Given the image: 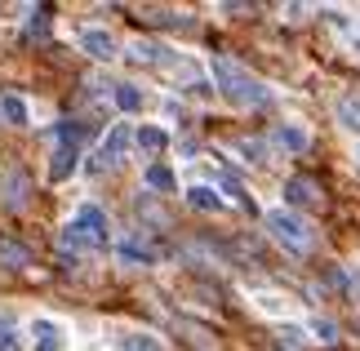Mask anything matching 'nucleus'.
I'll use <instances>...</instances> for the list:
<instances>
[{
	"label": "nucleus",
	"mask_w": 360,
	"mask_h": 351,
	"mask_svg": "<svg viewBox=\"0 0 360 351\" xmlns=\"http://www.w3.org/2000/svg\"><path fill=\"white\" fill-rule=\"evenodd\" d=\"M27 32H32L36 40H45V36H49V13H45V9H36V18H32V27H27Z\"/></svg>",
	"instance_id": "26"
},
{
	"label": "nucleus",
	"mask_w": 360,
	"mask_h": 351,
	"mask_svg": "<svg viewBox=\"0 0 360 351\" xmlns=\"http://www.w3.org/2000/svg\"><path fill=\"white\" fill-rule=\"evenodd\" d=\"M0 351H22V347H18V338H13V333H0Z\"/></svg>",
	"instance_id": "28"
},
{
	"label": "nucleus",
	"mask_w": 360,
	"mask_h": 351,
	"mask_svg": "<svg viewBox=\"0 0 360 351\" xmlns=\"http://www.w3.org/2000/svg\"><path fill=\"white\" fill-rule=\"evenodd\" d=\"M76 160H80L76 147H58V151H53V160H49V178H53V182L72 178V174H76Z\"/></svg>",
	"instance_id": "12"
},
{
	"label": "nucleus",
	"mask_w": 360,
	"mask_h": 351,
	"mask_svg": "<svg viewBox=\"0 0 360 351\" xmlns=\"http://www.w3.org/2000/svg\"><path fill=\"white\" fill-rule=\"evenodd\" d=\"M80 49H85L94 63H112L116 58V36L103 32V27H85V32H80Z\"/></svg>",
	"instance_id": "5"
},
{
	"label": "nucleus",
	"mask_w": 360,
	"mask_h": 351,
	"mask_svg": "<svg viewBox=\"0 0 360 351\" xmlns=\"http://www.w3.org/2000/svg\"><path fill=\"white\" fill-rule=\"evenodd\" d=\"M285 209H294V205H321V187H316L311 178H289L285 182Z\"/></svg>",
	"instance_id": "8"
},
{
	"label": "nucleus",
	"mask_w": 360,
	"mask_h": 351,
	"mask_svg": "<svg viewBox=\"0 0 360 351\" xmlns=\"http://www.w3.org/2000/svg\"><path fill=\"white\" fill-rule=\"evenodd\" d=\"M338 125L347 134H360V98H342L338 103Z\"/></svg>",
	"instance_id": "17"
},
{
	"label": "nucleus",
	"mask_w": 360,
	"mask_h": 351,
	"mask_svg": "<svg viewBox=\"0 0 360 351\" xmlns=\"http://www.w3.org/2000/svg\"><path fill=\"white\" fill-rule=\"evenodd\" d=\"M134 147V129L129 125H112L107 129V138H103V147H98V156H94V165L89 170L94 174H103V170H112V165H120L124 160V151Z\"/></svg>",
	"instance_id": "3"
},
{
	"label": "nucleus",
	"mask_w": 360,
	"mask_h": 351,
	"mask_svg": "<svg viewBox=\"0 0 360 351\" xmlns=\"http://www.w3.org/2000/svg\"><path fill=\"white\" fill-rule=\"evenodd\" d=\"M0 267H9V272H22V267H32V254H27L22 245H13L0 236Z\"/></svg>",
	"instance_id": "16"
},
{
	"label": "nucleus",
	"mask_w": 360,
	"mask_h": 351,
	"mask_svg": "<svg viewBox=\"0 0 360 351\" xmlns=\"http://www.w3.org/2000/svg\"><path fill=\"white\" fill-rule=\"evenodd\" d=\"M143 178H147V187H151V191H174V187H178V174H174L165 160H151Z\"/></svg>",
	"instance_id": "13"
},
{
	"label": "nucleus",
	"mask_w": 360,
	"mask_h": 351,
	"mask_svg": "<svg viewBox=\"0 0 360 351\" xmlns=\"http://www.w3.org/2000/svg\"><path fill=\"white\" fill-rule=\"evenodd\" d=\"M262 222H267V231H271V241L289 249V254H311V245H316V231H311V222L294 214V209H267L262 214Z\"/></svg>",
	"instance_id": "2"
},
{
	"label": "nucleus",
	"mask_w": 360,
	"mask_h": 351,
	"mask_svg": "<svg viewBox=\"0 0 360 351\" xmlns=\"http://www.w3.org/2000/svg\"><path fill=\"white\" fill-rule=\"evenodd\" d=\"M0 116H5L9 125H27V120H32V116H27V103H22V98H13V94L0 98Z\"/></svg>",
	"instance_id": "18"
},
{
	"label": "nucleus",
	"mask_w": 360,
	"mask_h": 351,
	"mask_svg": "<svg viewBox=\"0 0 360 351\" xmlns=\"http://www.w3.org/2000/svg\"><path fill=\"white\" fill-rule=\"evenodd\" d=\"M276 138V147H285V151H307V129H298V125H281V129L271 134Z\"/></svg>",
	"instance_id": "15"
},
{
	"label": "nucleus",
	"mask_w": 360,
	"mask_h": 351,
	"mask_svg": "<svg viewBox=\"0 0 360 351\" xmlns=\"http://www.w3.org/2000/svg\"><path fill=\"white\" fill-rule=\"evenodd\" d=\"M116 107L129 111V116L143 111V89H138V85H116Z\"/></svg>",
	"instance_id": "19"
},
{
	"label": "nucleus",
	"mask_w": 360,
	"mask_h": 351,
	"mask_svg": "<svg viewBox=\"0 0 360 351\" xmlns=\"http://www.w3.org/2000/svg\"><path fill=\"white\" fill-rule=\"evenodd\" d=\"M22 205H27V178L13 174L9 178V209H22Z\"/></svg>",
	"instance_id": "24"
},
{
	"label": "nucleus",
	"mask_w": 360,
	"mask_h": 351,
	"mask_svg": "<svg viewBox=\"0 0 360 351\" xmlns=\"http://www.w3.org/2000/svg\"><path fill=\"white\" fill-rule=\"evenodd\" d=\"M187 205L200 209V214H223V191L218 187H205V182H196V187H187Z\"/></svg>",
	"instance_id": "7"
},
{
	"label": "nucleus",
	"mask_w": 360,
	"mask_h": 351,
	"mask_svg": "<svg viewBox=\"0 0 360 351\" xmlns=\"http://www.w3.org/2000/svg\"><path fill=\"white\" fill-rule=\"evenodd\" d=\"M129 58H134V63H151V67H160V63H174V49L156 45V40H134V45H129Z\"/></svg>",
	"instance_id": "10"
},
{
	"label": "nucleus",
	"mask_w": 360,
	"mask_h": 351,
	"mask_svg": "<svg viewBox=\"0 0 360 351\" xmlns=\"http://www.w3.org/2000/svg\"><path fill=\"white\" fill-rule=\"evenodd\" d=\"M120 262H151V249L134 245V241H124V245H120Z\"/></svg>",
	"instance_id": "25"
},
{
	"label": "nucleus",
	"mask_w": 360,
	"mask_h": 351,
	"mask_svg": "<svg viewBox=\"0 0 360 351\" xmlns=\"http://www.w3.org/2000/svg\"><path fill=\"white\" fill-rule=\"evenodd\" d=\"M210 76L236 107H267L271 103V89L262 85L258 76H249L236 58H227V53H214L210 58Z\"/></svg>",
	"instance_id": "1"
},
{
	"label": "nucleus",
	"mask_w": 360,
	"mask_h": 351,
	"mask_svg": "<svg viewBox=\"0 0 360 351\" xmlns=\"http://www.w3.org/2000/svg\"><path fill=\"white\" fill-rule=\"evenodd\" d=\"M223 191H227V196H231V200H236L240 209H249V214H254V200H249V191H245V187H240V182H236V178H231V174L223 178Z\"/></svg>",
	"instance_id": "22"
},
{
	"label": "nucleus",
	"mask_w": 360,
	"mask_h": 351,
	"mask_svg": "<svg viewBox=\"0 0 360 351\" xmlns=\"http://www.w3.org/2000/svg\"><path fill=\"white\" fill-rule=\"evenodd\" d=\"M356 160H360V147H356Z\"/></svg>",
	"instance_id": "29"
},
{
	"label": "nucleus",
	"mask_w": 360,
	"mask_h": 351,
	"mask_svg": "<svg viewBox=\"0 0 360 351\" xmlns=\"http://www.w3.org/2000/svg\"><path fill=\"white\" fill-rule=\"evenodd\" d=\"M281 338H285V347H302V338H307V333H302V329H281Z\"/></svg>",
	"instance_id": "27"
},
{
	"label": "nucleus",
	"mask_w": 360,
	"mask_h": 351,
	"mask_svg": "<svg viewBox=\"0 0 360 351\" xmlns=\"http://www.w3.org/2000/svg\"><path fill=\"white\" fill-rule=\"evenodd\" d=\"M236 151H240V156H245L249 165H267V147H262L258 138H240V143H236Z\"/></svg>",
	"instance_id": "20"
},
{
	"label": "nucleus",
	"mask_w": 360,
	"mask_h": 351,
	"mask_svg": "<svg viewBox=\"0 0 360 351\" xmlns=\"http://www.w3.org/2000/svg\"><path fill=\"white\" fill-rule=\"evenodd\" d=\"M58 249H63V254H94L98 245H94L80 227H72V222H67V227L58 231Z\"/></svg>",
	"instance_id": "11"
},
{
	"label": "nucleus",
	"mask_w": 360,
	"mask_h": 351,
	"mask_svg": "<svg viewBox=\"0 0 360 351\" xmlns=\"http://www.w3.org/2000/svg\"><path fill=\"white\" fill-rule=\"evenodd\" d=\"M311 333H316V343H338V325H334V320H325V316L311 320Z\"/></svg>",
	"instance_id": "23"
},
{
	"label": "nucleus",
	"mask_w": 360,
	"mask_h": 351,
	"mask_svg": "<svg viewBox=\"0 0 360 351\" xmlns=\"http://www.w3.org/2000/svg\"><path fill=\"white\" fill-rule=\"evenodd\" d=\"M134 147L143 151V156H160V151L169 147V134H165L160 125H143V129L134 134Z\"/></svg>",
	"instance_id": "9"
},
{
	"label": "nucleus",
	"mask_w": 360,
	"mask_h": 351,
	"mask_svg": "<svg viewBox=\"0 0 360 351\" xmlns=\"http://www.w3.org/2000/svg\"><path fill=\"white\" fill-rule=\"evenodd\" d=\"M254 307H258L262 316H276V320L294 316V307H289V298H281V293H254Z\"/></svg>",
	"instance_id": "14"
},
{
	"label": "nucleus",
	"mask_w": 360,
	"mask_h": 351,
	"mask_svg": "<svg viewBox=\"0 0 360 351\" xmlns=\"http://www.w3.org/2000/svg\"><path fill=\"white\" fill-rule=\"evenodd\" d=\"M124 351H160L156 333H124Z\"/></svg>",
	"instance_id": "21"
},
{
	"label": "nucleus",
	"mask_w": 360,
	"mask_h": 351,
	"mask_svg": "<svg viewBox=\"0 0 360 351\" xmlns=\"http://www.w3.org/2000/svg\"><path fill=\"white\" fill-rule=\"evenodd\" d=\"M72 227H80L94 245H107V231H112V227H107V214H103L98 205H80L76 218H72Z\"/></svg>",
	"instance_id": "6"
},
{
	"label": "nucleus",
	"mask_w": 360,
	"mask_h": 351,
	"mask_svg": "<svg viewBox=\"0 0 360 351\" xmlns=\"http://www.w3.org/2000/svg\"><path fill=\"white\" fill-rule=\"evenodd\" d=\"M27 338H32V351H67V329L49 316H36L27 325Z\"/></svg>",
	"instance_id": "4"
}]
</instances>
